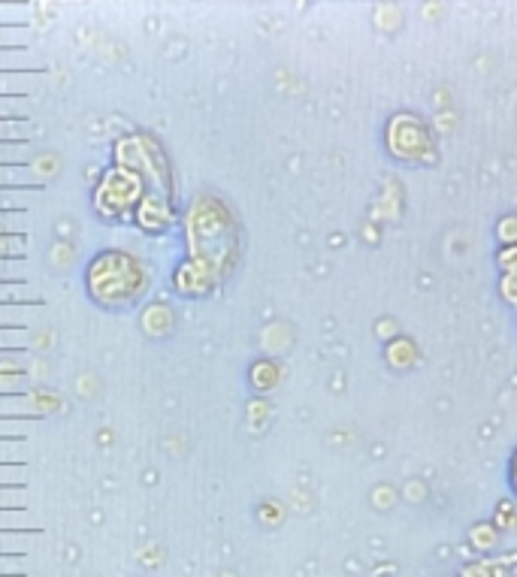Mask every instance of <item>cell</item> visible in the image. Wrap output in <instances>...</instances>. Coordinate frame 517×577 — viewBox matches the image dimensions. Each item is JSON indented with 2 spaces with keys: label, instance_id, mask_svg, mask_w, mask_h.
Here are the masks:
<instances>
[{
  "label": "cell",
  "instance_id": "obj_1",
  "mask_svg": "<svg viewBox=\"0 0 517 577\" xmlns=\"http://www.w3.org/2000/svg\"><path fill=\"white\" fill-rule=\"evenodd\" d=\"M85 281H88L91 300H97L106 309H118V306L134 303L146 291L149 275L134 254L103 251L91 260Z\"/></svg>",
  "mask_w": 517,
  "mask_h": 577
},
{
  "label": "cell",
  "instance_id": "obj_2",
  "mask_svg": "<svg viewBox=\"0 0 517 577\" xmlns=\"http://www.w3.org/2000/svg\"><path fill=\"white\" fill-rule=\"evenodd\" d=\"M146 194V179L134 167H109L94 191V206L100 209L103 218H124L131 215L137 203H143Z\"/></svg>",
  "mask_w": 517,
  "mask_h": 577
},
{
  "label": "cell",
  "instance_id": "obj_3",
  "mask_svg": "<svg viewBox=\"0 0 517 577\" xmlns=\"http://www.w3.org/2000/svg\"><path fill=\"white\" fill-rule=\"evenodd\" d=\"M140 224H143V230H152V233H161V230H167L173 224V212L164 203V197H143Z\"/></svg>",
  "mask_w": 517,
  "mask_h": 577
},
{
  "label": "cell",
  "instance_id": "obj_4",
  "mask_svg": "<svg viewBox=\"0 0 517 577\" xmlns=\"http://www.w3.org/2000/svg\"><path fill=\"white\" fill-rule=\"evenodd\" d=\"M25 345V327H16V330H7V333H0V345Z\"/></svg>",
  "mask_w": 517,
  "mask_h": 577
},
{
  "label": "cell",
  "instance_id": "obj_5",
  "mask_svg": "<svg viewBox=\"0 0 517 577\" xmlns=\"http://www.w3.org/2000/svg\"><path fill=\"white\" fill-rule=\"evenodd\" d=\"M7 390L25 393V378H22V375H16V378H4V381H0V393H7Z\"/></svg>",
  "mask_w": 517,
  "mask_h": 577
},
{
  "label": "cell",
  "instance_id": "obj_6",
  "mask_svg": "<svg viewBox=\"0 0 517 577\" xmlns=\"http://www.w3.org/2000/svg\"><path fill=\"white\" fill-rule=\"evenodd\" d=\"M0 508H25L19 493H0Z\"/></svg>",
  "mask_w": 517,
  "mask_h": 577
},
{
  "label": "cell",
  "instance_id": "obj_7",
  "mask_svg": "<svg viewBox=\"0 0 517 577\" xmlns=\"http://www.w3.org/2000/svg\"><path fill=\"white\" fill-rule=\"evenodd\" d=\"M508 484H511V490H514V496H517V451H514V457H511V466H508Z\"/></svg>",
  "mask_w": 517,
  "mask_h": 577
}]
</instances>
